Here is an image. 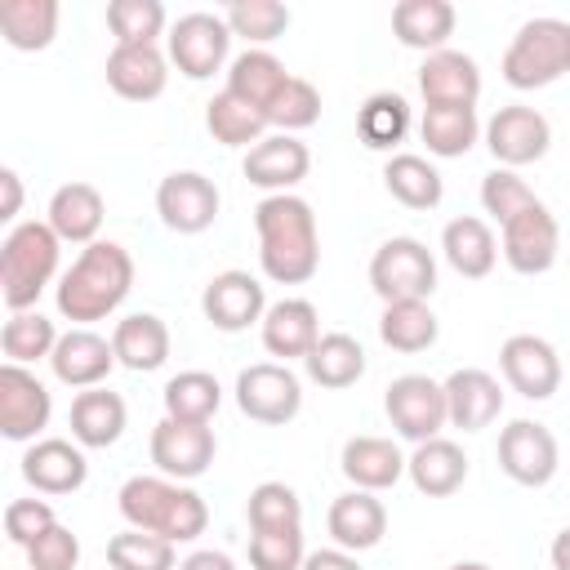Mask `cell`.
<instances>
[{
	"instance_id": "23",
	"label": "cell",
	"mask_w": 570,
	"mask_h": 570,
	"mask_svg": "<svg viewBox=\"0 0 570 570\" xmlns=\"http://www.w3.org/2000/svg\"><path fill=\"white\" fill-rule=\"evenodd\" d=\"M325 525L334 534V548H343V552H370L387 534V508L370 490H347V494H338L330 503Z\"/></svg>"
},
{
	"instance_id": "15",
	"label": "cell",
	"mask_w": 570,
	"mask_h": 570,
	"mask_svg": "<svg viewBox=\"0 0 570 570\" xmlns=\"http://www.w3.org/2000/svg\"><path fill=\"white\" fill-rule=\"evenodd\" d=\"M53 396L27 365H0V436L4 441H36L49 428Z\"/></svg>"
},
{
	"instance_id": "56",
	"label": "cell",
	"mask_w": 570,
	"mask_h": 570,
	"mask_svg": "<svg viewBox=\"0 0 570 570\" xmlns=\"http://www.w3.org/2000/svg\"><path fill=\"white\" fill-rule=\"evenodd\" d=\"M445 570H494V566H485V561H454V566H445Z\"/></svg>"
},
{
	"instance_id": "39",
	"label": "cell",
	"mask_w": 570,
	"mask_h": 570,
	"mask_svg": "<svg viewBox=\"0 0 570 570\" xmlns=\"http://www.w3.org/2000/svg\"><path fill=\"white\" fill-rule=\"evenodd\" d=\"M441 334V321L428 303H383V316H379V338L392 347V352H428Z\"/></svg>"
},
{
	"instance_id": "42",
	"label": "cell",
	"mask_w": 570,
	"mask_h": 570,
	"mask_svg": "<svg viewBox=\"0 0 570 570\" xmlns=\"http://www.w3.org/2000/svg\"><path fill=\"white\" fill-rule=\"evenodd\" d=\"M0 347H4V361L9 365H31V361H49L53 347H58V330L49 316H40L36 307L31 312H9L4 330H0Z\"/></svg>"
},
{
	"instance_id": "33",
	"label": "cell",
	"mask_w": 570,
	"mask_h": 570,
	"mask_svg": "<svg viewBox=\"0 0 570 570\" xmlns=\"http://www.w3.org/2000/svg\"><path fill=\"white\" fill-rule=\"evenodd\" d=\"M289 85V71H285V62L276 58V53H267V49H245V53H236L232 62H227V85L223 89H232L236 98H245V102H254L263 116H267V107L276 102V94Z\"/></svg>"
},
{
	"instance_id": "43",
	"label": "cell",
	"mask_w": 570,
	"mask_h": 570,
	"mask_svg": "<svg viewBox=\"0 0 570 570\" xmlns=\"http://www.w3.org/2000/svg\"><path fill=\"white\" fill-rule=\"evenodd\" d=\"M178 543L147 534V530H120L107 539V566L111 570H178Z\"/></svg>"
},
{
	"instance_id": "4",
	"label": "cell",
	"mask_w": 570,
	"mask_h": 570,
	"mask_svg": "<svg viewBox=\"0 0 570 570\" xmlns=\"http://www.w3.org/2000/svg\"><path fill=\"white\" fill-rule=\"evenodd\" d=\"M58 254H62V240L49 223L27 218L9 227V236L0 240V298L9 312L36 307V298L58 276Z\"/></svg>"
},
{
	"instance_id": "53",
	"label": "cell",
	"mask_w": 570,
	"mask_h": 570,
	"mask_svg": "<svg viewBox=\"0 0 570 570\" xmlns=\"http://www.w3.org/2000/svg\"><path fill=\"white\" fill-rule=\"evenodd\" d=\"M303 570H361L356 552H343V548H321V552H307Z\"/></svg>"
},
{
	"instance_id": "41",
	"label": "cell",
	"mask_w": 570,
	"mask_h": 570,
	"mask_svg": "<svg viewBox=\"0 0 570 570\" xmlns=\"http://www.w3.org/2000/svg\"><path fill=\"white\" fill-rule=\"evenodd\" d=\"M356 134L370 151H392L405 134H410V102L392 89H379L365 98L361 116H356Z\"/></svg>"
},
{
	"instance_id": "13",
	"label": "cell",
	"mask_w": 570,
	"mask_h": 570,
	"mask_svg": "<svg viewBox=\"0 0 570 570\" xmlns=\"http://www.w3.org/2000/svg\"><path fill=\"white\" fill-rule=\"evenodd\" d=\"M267 294H263V281L240 272V267H227L218 276H209V285L200 289V312L214 330L223 334H240L249 325H263L267 316Z\"/></svg>"
},
{
	"instance_id": "46",
	"label": "cell",
	"mask_w": 570,
	"mask_h": 570,
	"mask_svg": "<svg viewBox=\"0 0 570 570\" xmlns=\"http://www.w3.org/2000/svg\"><path fill=\"white\" fill-rule=\"evenodd\" d=\"M223 18H227V31L232 36H240V40H249L258 49L272 45L276 36H285V27H289V9L276 4V0H240Z\"/></svg>"
},
{
	"instance_id": "26",
	"label": "cell",
	"mask_w": 570,
	"mask_h": 570,
	"mask_svg": "<svg viewBox=\"0 0 570 570\" xmlns=\"http://www.w3.org/2000/svg\"><path fill=\"white\" fill-rule=\"evenodd\" d=\"M102 218H107V205L94 183H62L49 196V214H45V223L58 232L62 245H94L102 232Z\"/></svg>"
},
{
	"instance_id": "31",
	"label": "cell",
	"mask_w": 570,
	"mask_h": 570,
	"mask_svg": "<svg viewBox=\"0 0 570 570\" xmlns=\"http://www.w3.org/2000/svg\"><path fill=\"white\" fill-rule=\"evenodd\" d=\"M441 254H445V263H450L459 276L481 281V276H490L494 263H499V240H494V232H490L485 218L463 214V218H450V223H445V232H441Z\"/></svg>"
},
{
	"instance_id": "1",
	"label": "cell",
	"mask_w": 570,
	"mask_h": 570,
	"mask_svg": "<svg viewBox=\"0 0 570 570\" xmlns=\"http://www.w3.org/2000/svg\"><path fill=\"white\" fill-rule=\"evenodd\" d=\"M254 232H258V267L276 285H303L321 267V232L316 214L303 196L281 191L263 196L254 205Z\"/></svg>"
},
{
	"instance_id": "32",
	"label": "cell",
	"mask_w": 570,
	"mask_h": 570,
	"mask_svg": "<svg viewBox=\"0 0 570 570\" xmlns=\"http://www.w3.org/2000/svg\"><path fill=\"white\" fill-rule=\"evenodd\" d=\"M454 22H459V13L450 0H401L392 9V36L419 53L445 49V40L454 36Z\"/></svg>"
},
{
	"instance_id": "48",
	"label": "cell",
	"mask_w": 570,
	"mask_h": 570,
	"mask_svg": "<svg viewBox=\"0 0 570 570\" xmlns=\"http://www.w3.org/2000/svg\"><path fill=\"white\" fill-rule=\"evenodd\" d=\"M303 525L289 530H249V566L254 570H303Z\"/></svg>"
},
{
	"instance_id": "54",
	"label": "cell",
	"mask_w": 570,
	"mask_h": 570,
	"mask_svg": "<svg viewBox=\"0 0 570 570\" xmlns=\"http://www.w3.org/2000/svg\"><path fill=\"white\" fill-rule=\"evenodd\" d=\"M178 570H236V561L227 552H218V548H200V552L183 557Z\"/></svg>"
},
{
	"instance_id": "10",
	"label": "cell",
	"mask_w": 570,
	"mask_h": 570,
	"mask_svg": "<svg viewBox=\"0 0 570 570\" xmlns=\"http://www.w3.org/2000/svg\"><path fill=\"white\" fill-rule=\"evenodd\" d=\"M227 49H232V31H227L223 13L196 9V13H183L169 27V62L187 80H209L214 71H223Z\"/></svg>"
},
{
	"instance_id": "11",
	"label": "cell",
	"mask_w": 570,
	"mask_h": 570,
	"mask_svg": "<svg viewBox=\"0 0 570 570\" xmlns=\"http://www.w3.org/2000/svg\"><path fill=\"white\" fill-rule=\"evenodd\" d=\"M485 147L490 156L499 160V169H521V165H534L548 156L552 147V125L539 107H525V102H508L490 116L485 125Z\"/></svg>"
},
{
	"instance_id": "19",
	"label": "cell",
	"mask_w": 570,
	"mask_h": 570,
	"mask_svg": "<svg viewBox=\"0 0 570 570\" xmlns=\"http://www.w3.org/2000/svg\"><path fill=\"white\" fill-rule=\"evenodd\" d=\"M240 169H245V178L254 187H263L267 196H281V191H289V187H298L307 178L312 151L294 134H267L263 142H254L245 151V165Z\"/></svg>"
},
{
	"instance_id": "36",
	"label": "cell",
	"mask_w": 570,
	"mask_h": 570,
	"mask_svg": "<svg viewBox=\"0 0 570 570\" xmlns=\"http://www.w3.org/2000/svg\"><path fill=\"white\" fill-rule=\"evenodd\" d=\"M383 187L392 191V200H401L405 209H436L445 196V183L436 174V165L428 156L414 151H396L383 165Z\"/></svg>"
},
{
	"instance_id": "50",
	"label": "cell",
	"mask_w": 570,
	"mask_h": 570,
	"mask_svg": "<svg viewBox=\"0 0 570 570\" xmlns=\"http://www.w3.org/2000/svg\"><path fill=\"white\" fill-rule=\"evenodd\" d=\"M49 525H58V517H53V508L45 499H13L4 508V534L18 548H31Z\"/></svg>"
},
{
	"instance_id": "18",
	"label": "cell",
	"mask_w": 570,
	"mask_h": 570,
	"mask_svg": "<svg viewBox=\"0 0 570 570\" xmlns=\"http://www.w3.org/2000/svg\"><path fill=\"white\" fill-rule=\"evenodd\" d=\"M116 365V347L111 338L85 330V325H71L67 334H58V347L49 356V370L62 387H102V379L111 374Z\"/></svg>"
},
{
	"instance_id": "44",
	"label": "cell",
	"mask_w": 570,
	"mask_h": 570,
	"mask_svg": "<svg viewBox=\"0 0 570 570\" xmlns=\"http://www.w3.org/2000/svg\"><path fill=\"white\" fill-rule=\"evenodd\" d=\"M245 517L249 530H289L303 525V499L285 481H258L245 499Z\"/></svg>"
},
{
	"instance_id": "47",
	"label": "cell",
	"mask_w": 570,
	"mask_h": 570,
	"mask_svg": "<svg viewBox=\"0 0 570 570\" xmlns=\"http://www.w3.org/2000/svg\"><path fill=\"white\" fill-rule=\"evenodd\" d=\"M316 120H321V94H316V85L303 80V76H289V85L267 107V125L281 129V134H298V129H312Z\"/></svg>"
},
{
	"instance_id": "22",
	"label": "cell",
	"mask_w": 570,
	"mask_h": 570,
	"mask_svg": "<svg viewBox=\"0 0 570 570\" xmlns=\"http://www.w3.org/2000/svg\"><path fill=\"white\" fill-rule=\"evenodd\" d=\"M22 476L31 490L40 494H76L89 476V463H85V445L76 441H62V436H45V441H31L27 454H22Z\"/></svg>"
},
{
	"instance_id": "8",
	"label": "cell",
	"mask_w": 570,
	"mask_h": 570,
	"mask_svg": "<svg viewBox=\"0 0 570 570\" xmlns=\"http://www.w3.org/2000/svg\"><path fill=\"white\" fill-rule=\"evenodd\" d=\"M383 410H387V423L396 428V436L423 445L432 436H441V428L450 423L445 414V387L428 374H401L387 383V396H383Z\"/></svg>"
},
{
	"instance_id": "24",
	"label": "cell",
	"mask_w": 570,
	"mask_h": 570,
	"mask_svg": "<svg viewBox=\"0 0 570 570\" xmlns=\"http://www.w3.org/2000/svg\"><path fill=\"white\" fill-rule=\"evenodd\" d=\"M107 85L129 102H151L169 85V58L156 45H116L107 53Z\"/></svg>"
},
{
	"instance_id": "25",
	"label": "cell",
	"mask_w": 570,
	"mask_h": 570,
	"mask_svg": "<svg viewBox=\"0 0 570 570\" xmlns=\"http://www.w3.org/2000/svg\"><path fill=\"white\" fill-rule=\"evenodd\" d=\"M258 334H263V347L272 356H281V365L285 361H307V352L321 343V316L307 298H281V303L267 307Z\"/></svg>"
},
{
	"instance_id": "51",
	"label": "cell",
	"mask_w": 570,
	"mask_h": 570,
	"mask_svg": "<svg viewBox=\"0 0 570 570\" xmlns=\"http://www.w3.org/2000/svg\"><path fill=\"white\" fill-rule=\"evenodd\" d=\"M76 561H80V539L58 521V525H49L31 548H27V566L31 570H76Z\"/></svg>"
},
{
	"instance_id": "28",
	"label": "cell",
	"mask_w": 570,
	"mask_h": 570,
	"mask_svg": "<svg viewBox=\"0 0 570 570\" xmlns=\"http://www.w3.org/2000/svg\"><path fill=\"white\" fill-rule=\"evenodd\" d=\"M405 476L414 481L419 494H428V499H450V494L468 481V454H463L459 441L432 436V441L414 445V454L405 459Z\"/></svg>"
},
{
	"instance_id": "37",
	"label": "cell",
	"mask_w": 570,
	"mask_h": 570,
	"mask_svg": "<svg viewBox=\"0 0 570 570\" xmlns=\"http://www.w3.org/2000/svg\"><path fill=\"white\" fill-rule=\"evenodd\" d=\"M205 129L214 134V142H223V147H254V142H263L267 138V116L254 107V102H245V98H236L232 89H223V94H214L209 98V107H205Z\"/></svg>"
},
{
	"instance_id": "30",
	"label": "cell",
	"mask_w": 570,
	"mask_h": 570,
	"mask_svg": "<svg viewBox=\"0 0 570 570\" xmlns=\"http://www.w3.org/2000/svg\"><path fill=\"white\" fill-rule=\"evenodd\" d=\"M111 347H116V365H125L134 374H151L169 361V325L156 312L120 316L111 330Z\"/></svg>"
},
{
	"instance_id": "49",
	"label": "cell",
	"mask_w": 570,
	"mask_h": 570,
	"mask_svg": "<svg viewBox=\"0 0 570 570\" xmlns=\"http://www.w3.org/2000/svg\"><path fill=\"white\" fill-rule=\"evenodd\" d=\"M539 196L525 187V178L517 174V169H490L485 178H481V209L503 227V223H512L521 209H530Z\"/></svg>"
},
{
	"instance_id": "20",
	"label": "cell",
	"mask_w": 570,
	"mask_h": 570,
	"mask_svg": "<svg viewBox=\"0 0 570 570\" xmlns=\"http://www.w3.org/2000/svg\"><path fill=\"white\" fill-rule=\"evenodd\" d=\"M441 387H445L450 428H459V432H481V428H490L503 414V387H499V379L490 370L463 365Z\"/></svg>"
},
{
	"instance_id": "34",
	"label": "cell",
	"mask_w": 570,
	"mask_h": 570,
	"mask_svg": "<svg viewBox=\"0 0 570 570\" xmlns=\"http://www.w3.org/2000/svg\"><path fill=\"white\" fill-rule=\"evenodd\" d=\"M58 0H4L0 4V36L9 49L18 53H36L49 49L58 36Z\"/></svg>"
},
{
	"instance_id": "12",
	"label": "cell",
	"mask_w": 570,
	"mask_h": 570,
	"mask_svg": "<svg viewBox=\"0 0 570 570\" xmlns=\"http://www.w3.org/2000/svg\"><path fill=\"white\" fill-rule=\"evenodd\" d=\"M218 205H223V196H218L214 178H205V174H196V169H174V174H165L160 187H156V214H160V223H165L169 232H178V236H200V232H209L214 218H218Z\"/></svg>"
},
{
	"instance_id": "7",
	"label": "cell",
	"mask_w": 570,
	"mask_h": 570,
	"mask_svg": "<svg viewBox=\"0 0 570 570\" xmlns=\"http://www.w3.org/2000/svg\"><path fill=\"white\" fill-rule=\"evenodd\" d=\"M236 405L245 419L267 423V428H285L298 410H303V383L289 365L281 361H258L245 365L236 374Z\"/></svg>"
},
{
	"instance_id": "17",
	"label": "cell",
	"mask_w": 570,
	"mask_h": 570,
	"mask_svg": "<svg viewBox=\"0 0 570 570\" xmlns=\"http://www.w3.org/2000/svg\"><path fill=\"white\" fill-rule=\"evenodd\" d=\"M499 370L508 387L525 401H548L561 387V356L548 338L539 334H512L499 347Z\"/></svg>"
},
{
	"instance_id": "45",
	"label": "cell",
	"mask_w": 570,
	"mask_h": 570,
	"mask_svg": "<svg viewBox=\"0 0 570 570\" xmlns=\"http://www.w3.org/2000/svg\"><path fill=\"white\" fill-rule=\"evenodd\" d=\"M165 4L160 0H111L107 4V27L116 45H156L165 31Z\"/></svg>"
},
{
	"instance_id": "5",
	"label": "cell",
	"mask_w": 570,
	"mask_h": 570,
	"mask_svg": "<svg viewBox=\"0 0 570 570\" xmlns=\"http://www.w3.org/2000/svg\"><path fill=\"white\" fill-rule=\"evenodd\" d=\"M503 80L512 89H548L570 71V22L566 18H525L503 49Z\"/></svg>"
},
{
	"instance_id": "14",
	"label": "cell",
	"mask_w": 570,
	"mask_h": 570,
	"mask_svg": "<svg viewBox=\"0 0 570 570\" xmlns=\"http://www.w3.org/2000/svg\"><path fill=\"white\" fill-rule=\"evenodd\" d=\"M499 232H503V258H508V267L517 276H543V272H552V263L561 254V227H557V218H552V209L543 200H534L530 209H521Z\"/></svg>"
},
{
	"instance_id": "2",
	"label": "cell",
	"mask_w": 570,
	"mask_h": 570,
	"mask_svg": "<svg viewBox=\"0 0 570 570\" xmlns=\"http://www.w3.org/2000/svg\"><path fill=\"white\" fill-rule=\"evenodd\" d=\"M129 289H134V258H129V249L116 245V240H94L62 272L58 289H53V303H58L62 321L89 330V321L111 316L129 298Z\"/></svg>"
},
{
	"instance_id": "21",
	"label": "cell",
	"mask_w": 570,
	"mask_h": 570,
	"mask_svg": "<svg viewBox=\"0 0 570 570\" xmlns=\"http://www.w3.org/2000/svg\"><path fill=\"white\" fill-rule=\"evenodd\" d=\"M419 94L428 107H476L481 98V67L459 49H436L419 67Z\"/></svg>"
},
{
	"instance_id": "16",
	"label": "cell",
	"mask_w": 570,
	"mask_h": 570,
	"mask_svg": "<svg viewBox=\"0 0 570 570\" xmlns=\"http://www.w3.org/2000/svg\"><path fill=\"white\" fill-rule=\"evenodd\" d=\"M218 454V441H214V428L209 423H178V419H160L151 428V463L160 476H174V481H196L209 472Z\"/></svg>"
},
{
	"instance_id": "35",
	"label": "cell",
	"mask_w": 570,
	"mask_h": 570,
	"mask_svg": "<svg viewBox=\"0 0 570 570\" xmlns=\"http://www.w3.org/2000/svg\"><path fill=\"white\" fill-rule=\"evenodd\" d=\"M303 370H307V379H312L316 387L343 392V387H352V383L365 374V347H361L352 334L330 330V334H321V343L307 352Z\"/></svg>"
},
{
	"instance_id": "40",
	"label": "cell",
	"mask_w": 570,
	"mask_h": 570,
	"mask_svg": "<svg viewBox=\"0 0 570 570\" xmlns=\"http://www.w3.org/2000/svg\"><path fill=\"white\" fill-rule=\"evenodd\" d=\"M160 401H165V419H178V423H209V419L218 414V405H223V387H218V379L205 374V370H183V374H174V379L165 383Z\"/></svg>"
},
{
	"instance_id": "55",
	"label": "cell",
	"mask_w": 570,
	"mask_h": 570,
	"mask_svg": "<svg viewBox=\"0 0 570 570\" xmlns=\"http://www.w3.org/2000/svg\"><path fill=\"white\" fill-rule=\"evenodd\" d=\"M548 557H552V570H570V525H566V530H557V539H552Z\"/></svg>"
},
{
	"instance_id": "52",
	"label": "cell",
	"mask_w": 570,
	"mask_h": 570,
	"mask_svg": "<svg viewBox=\"0 0 570 570\" xmlns=\"http://www.w3.org/2000/svg\"><path fill=\"white\" fill-rule=\"evenodd\" d=\"M0 191H4V200H0V223H13L18 218V209H22V178H18V169H0Z\"/></svg>"
},
{
	"instance_id": "3",
	"label": "cell",
	"mask_w": 570,
	"mask_h": 570,
	"mask_svg": "<svg viewBox=\"0 0 570 570\" xmlns=\"http://www.w3.org/2000/svg\"><path fill=\"white\" fill-rule=\"evenodd\" d=\"M116 508L134 530L160 534L169 543H191L209 525L205 499L174 476H129L116 494Z\"/></svg>"
},
{
	"instance_id": "27",
	"label": "cell",
	"mask_w": 570,
	"mask_h": 570,
	"mask_svg": "<svg viewBox=\"0 0 570 570\" xmlns=\"http://www.w3.org/2000/svg\"><path fill=\"white\" fill-rule=\"evenodd\" d=\"M338 468L352 481V490L379 494V490H392L405 476V454L396 450L392 436H352V441H343Z\"/></svg>"
},
{
	"instance_id": "9",
	"label": "cell",
	"mask_w": 570,
	"mask_h": 570,
	"mask_svg": "<svg viewBox=\"0 0 570 570\" xmlns=\"http://www.w3.org/2000/svg\"><path fill=\"white\" fill-rule=\"evenodd\" d=\"M499 468H503L508 481H517L525 490H539V485H548L557 476L561 445L548 432V423H539V419H512L499 432Z\"/></svg>"
},
{
	"instance_id": "6",
	"label": "cell",
	"mask_w": 570,
	"mask_h": 570,
	"mask_svg": "<svg viewBox=\"0 0 570 570\" xmlns=\"http://www.w3.org/2000/svg\"><path fill=\"white\" fill-rule=\"evenodd\" d=\"M370 289L383 303H428L436 289V258L414 236H392L370 258Z\"/></svg>"
},
{
	"instance_id": "29",
	"label": "cell",
	"mask_w": 570,
	"mask_h": 570,
	"mask_svg": "<svg viewBox=\"0 0 570 570\" xmlns=\"http://www.w3.org/2000/svg\"><path fill=\"white\" fill-rule=\"evenodd\" d=\"M129 423V410H125V396L120 392H107V387H85L76 392L71 401V441L85 445V450H107L120 441Z\"/></svg>"
},
{
	"instance_id": "38",
	"label": "cell",
	"mask_w": 570,
	"mask_h": 570,
	"mask_svg": "<svg viewBox=\"0 0 570 570\" xmlns=\"http://www.w3.org/2000/svg\"><path fill=\"white\" fill-rule=\"evenodd\" d=\"M419 138H423V142H428V151H432V156H441V160L468 156V151H472V142L481 138L476 107H423Z\"/></svg>"
}]
</instances>
